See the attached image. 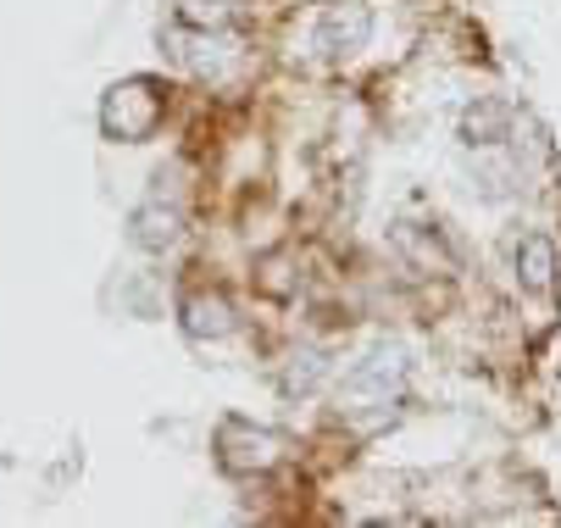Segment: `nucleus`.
Listing matches in <instances>:
<instances>
[{
    "label": "nucleus",
    "instance_id": "nucleus-1",
    "mask_svg": "<svg viewBox=\"0 0 561 528\" xmlns=\"http://www.w3.org/2000/svg\"><path fill=\"white\" fill-rule=\"evenodd\" d=\"M367 34H373L367 0H329L323 18H317V50H329V56H356Z\"/></svg>",
    "mask_w": 561,
    "mask_h": 528
},
{
    "label": "nucleus",
    "instance_id": "nucleus-2",
    "mask_svg": "<svg viewBox=\"0 0 561 528\" xmlns=\"http://www.w3.org/2000/svg\"><path fill=\"white\" fill-rule=\"evenodd\" d=\"M106 134H123V139H139L156 117H162V95H150V84H128V90H112L106 95Z\"/></svg>",
    "mask_w": 561,
    "mask_h": 528
},
{
    "label": "nucleus",
    "instance_id": "nucleus-3",
    "mask_svg": "<svg viewBox=\"0 0 561 528\" xmlns=\"http://www.w3.org/2000/svg\"><path fill=\"white\" fill-rule=\"evenodd\" d=\"M179 222H184V211H179V206H168L162 195H150V200L128 217V229H134V245L162 251V245H173V240H179Z\"/></svg>",
    "mask_w": 561,
    "mask_h": 528
},
{
    "label": "nucleus",
    "instance_id": "nucleus-4",
    "mask_svg": "<svg viewBox=\"0 0 561 528\" xmlns=\"http://www.w3.org/2000/svg\"><path fill=\"white\" fill-rule=\"evenodd\" d=\"M173 18L190 28H228L239 18V0H173Z\"/></svg>",
    "mask_w": 561,
    "mask_h": 528
},
{
    "label": "nucleus",
    "instance_id": "nucleus-5",
    "mask_svg": "<svg viewBox=\"0 0 561 528\" xmlns=\"http://www.w3.org/2000/svg\"><path fill=\"white\" fill-rule=\"evenodd\" d=\"M517 267H523V284L528 289H550L556 284V251H550V240H523L517 245Z\"/></svg>",
    "mask_w": 561,
    "mask_h": 528
},
{
    "label": "nucleus",
    "instance_id": "nucleus-6",
    "mask_svg": "<svg viewBox=\"0 0 561 528\" xmlns=\"http://www.w3.org/2000/svg\"><path fill=\"white\" fill-rule=\"evenodd\" d=\"M184 318H190L195 334H228V329H233V323H228V307H222V300H206V295L184 300Z\"/></svg>",
    "mask_w": 561,
    "mask_h": 528
}]
</instances>
